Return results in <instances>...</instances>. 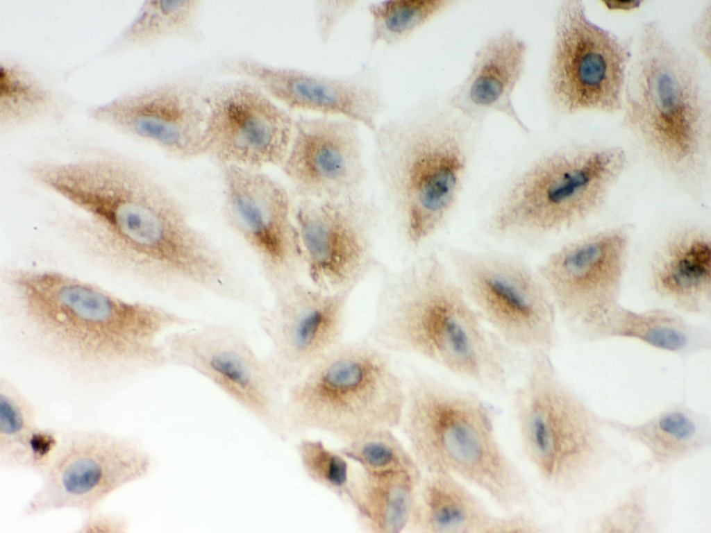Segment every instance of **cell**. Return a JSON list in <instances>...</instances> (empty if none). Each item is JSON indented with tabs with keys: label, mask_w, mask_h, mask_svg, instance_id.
I'll return each instance as SVG.
<instances>
[{
	"label": "cell",
	"mask_w": 711,
	"mask_h": 533,
	"mask_svg": "<svg viewBox=\"0 0 711 533\" xmlns=\"http://www.w3.org/2000/svg\"><path fill=\"white\" fill-rule=\"evenodd\" d=\"M358 1L317 0L314 2V24L321 43L330 40L340 24L357 6Z\"/></svg>",
	"instance_id": "cell-35"
},
{
	"label": "cell",
	"mask_w": 711,
	"mask_h": 533,
	"mask_svg": "<svg viewBox=\"0 0 711 533\" xmlns=\"http://www.w3.org/2000/svg\"><path fill=\"white\" fill-rule=\"evenodd\" d=\"M405 400L388 352L371 341L342 342L288 386L285 408L291 435L319 431L344 442L401 425Z\"/></svg>",
	"instance_id": "cell-9"
},
{
	"label": "cell",
	"mask_w": 711,
	"mask_h": 533,
	"mask_svg": "<svg viewBox=\"0 0 711 533\" xmlns=\"http://www.w3.org/2000/svg\"><path fill=\"white\" fill-rule=\"evenodd\" d=\"M659 528L649 487L640 484L630 489L610 510L594 523L596 532H656Z\"/></svg>",
	"instance_id": "cell-34"
},
{
	"label": "cell",
	"mask_w": 711,
	"mask_h": 533,
	"mask_svg": "<svg viewBox=\"0 0 711 533\" xmlns=\"http://www.w3.org/2000/svg\"><path fill=\"white\" fill-rule=\"evenodd\" d=\"M206 88L188 78L160 81L93 105L87 114L174 159L192 160L198 158L205 126Z\"/></svg>",
	"instance_id": "cell-18"
},
{
	"label": "cell",
	"mask_w": 711,
	"mask_h": 533,
	"mask_svg": "<svg viewBox=\"0 0 711 533\" xmlns=\"http://www.w3.org/2000/svg\"><path fill=\"white\" fill-rule=\"evenodd\" d=\"M633 228L621 223L567 241L535 266L571 334L596 342L609 316L621 304Z\"/></svg>",
	"instance_id": "cell-12"
},
{
	"label": "cell",
	"mask_w": 711,
	"mask_h": 533,
	"mask_svg": "<svg viewBox=\"0 0 711 533\" xmlns=\"http://www.w3.org/2000/svg\"><path fill=\"white\" fill-rule=\"evenodd\" d=\"M644 2V1L640 0L601 1L605 8L608 10L616 12H632L637 10L642 6Z\"/></svg>",
	"instance_id": "cell-38"
},
{
	"label": "cell",
	"mask_w": 711,
	"mask_h": 533,
	"mask_svg": "<svg viewBox=\"0 0 711 533\" xmlns=\"http://www.w3.org/2000/svg\"><path fill=\"white\" fill-rule=\"evenodd\" d=\"M544 81L548 109L556 117L621 112L633 40L594 22L583 0H562L552 20Z\"/></svg>",
	"instance_id": "cell-10"
},
{
	"label": "cell",
	"mask_w": 711,
	"mask_h": 533,
	"mask_svg": "<svg viewBox=\"0 0 711 533\" xmlns=\"http://www.w3.org/2000/svg\"><path fill=\"white\" fill-rule=\"evenodd\" d=\"M338 450L369 474L423 471L410 449L401 443L390 428L367 430L344 441Z\"/></svg>",
	"instance_id": "cell-32"
},
{
	"label": "cell",
	"mask_w": 711,
	"mask_h": 533,
	"mask_svg": "<svg viewBox=\"0 0 711 533\" xmlns=\"http://www.w3.org/2000/svg\"><path fill=\"white\" fill-rule=\"evenodd\" d=\"M689 42L692 51L710 69L711 66V0L702 6L691 23Z\"/></svg>",
	"instance_id": "cell-36"
},
{
	"label": "cell",
	"mask_w": 711,
	"mask_h": 533,
	"mask_svg": "<svg viewBox=\"0 0 711 533\" xmlns=\"http://www.w3.org/2000/svg\"><path fill=\"white\" fill-rule=\"evenodd\" d=\"M544 530L523 512L496 514L459 479L427 473L419 485L408 532L540 533Z\"/></svg>",
	"instance_id": "cell-24"
},
{
	"label": "cell",
	"mask_w": 711,
	"mask_h": 533,
	"mask_svg": "<svg viewBox=\"0 0 711 533\" xmlns=\"http://www.w3.org/2000/svg\"><path fill=\"white\" fill-rule=\"evenodd\" d=\"M163 342L170 365L206 378L278 439L290 437L287 387L239 328L221 322L194 324L169 332Z\"/></svg>",
	"instance_id": "cell-13"
},
{
	"label": "cell",
	"mask_w": 711,
	"mask_h": 533,
	"mask_svg": "<svg viewBox=\"0 0 711 533\" xmlns=\"http://www.w3.org/2000/svg\"><path fill=\"white\" fill-rule=\"evenodd\" d=\"M512 406L522 454L548 489L577 492L619 456L601 416L561 378L550 353H529Z\"/></svg>",
	"instance_id": "cell-8"
},
{
	"label": "cell",
	"mask_w": 711,
	"mask_h": 533,
	"mask_svg": "<svg viewBox=\"0 0 711 533\" xmlns=\"http://www.w3.org/2000/svg\"><path fill=\"white\" fill-rule=\"evenodd\" d=\"M480 126L426 95L378 124L373 164L401 242L419 254L455 214L474 164Z\"/></svg>",
	"instance_id": "cell-3"
},
{
	"label": "cell",
	"mask_w": 711,
	"mask_h": 533,
	"mask_svg": "<svg viewBox=\"0 0 711 533\" xmlns=\"http://www.w3.org/2000/svg\"><path fill=\"white\" fill-rule=\"evenodd\" d=\"M353 291H326L298 280L272 294L258 316L265 355L288 386L341 343Z\"/></svg>",
	"instance_id": "cell-19"
},
{
	"label": "cell",
	"mask_w": 711,
	"mask_h": 533,
	"mask_svg": "<svg viewBox=\"0 0 711 533\" xmlns=\"http://www.w3.org/2000/svg\"><path fill=\"white\" fill-rule=\"evenodd\" d=\"M152 467L151 454L132 439L101 430L72 431L60 437L42 484L24 514L96 511L117 490L146 477Z\"/></svg>",
	"instance_id": "cell-14"
},
{
	"label": "cell",
	"mask_w": 711,
	"mask_h": 533,
	"mask_svg": "<svg viewBox=\"0 0 711 533\" xmlns=\"http://www.w3.org/2000/svg\"><path fill=\"white\" fill-rule=\"evenodd\" d=\"M33 403L8 378H0V465L44 474L60 437L40 427Z\"/></svg>",
	"instance_id": "cell-28"
},
{
	"label": "cell",
	"mask_w": 711,
	"mask_h": 533,
	"mask_svg": "<svg viewBox=\"0 0 711 533\" xmlns=\"http://www.w3.org/2000/svg\"><path fill=\"white\" fill-rule=\"evenodd\" d=\"M28 174L71 207L60 232L100 266L168 296L190 289L208 271L215 241L143 162L99 149L33 162Z\"/></svg>",
	"instance_id": "cell-1"
},
{
	"label": "cell",
	"mask_w": 711,
	"mask_h": 533,
	"mask_svg": "<svg viewBox=\"0 0 711 533\" xmlns=\"http://www.w3.org/2000/svg\"><path fill=\"white\" fill-rule=\"evenodd\" d=\"M422 472L372 475L353 472L346 497L361 530L408 532L415 512Z\"/></svg>",
	"instance_id": "cell-27"
},
{
	"label": "cell",
	"mask_w": 711,
	"mask_h": 533,
	"mask_svg": "<svg viewBox=\"0 0 711 533\" xmlns=\"http://www.w3.org/2000/svg\"><path fill=\"white\" fill-rule=\"evenodd\" d=\"M359 124L331 116L294 118L281 165L299 199H336L362 194L367 170Z\"/></svg>",
	"instance_id": "cell-21"
},
{
	"label": "cell",
	"mask_w": 711,
	"mask_h": 533,
	"mask_svg": "<svg viewBox=\"0 0 711 533\" xmlns=\"http://www.w3.org/2000/svg\"><path fill=\"white\" fill-rule=\"evenodd\" d=\"M493 182L477 229L492 242L539 249L598 214L628 166L622 146L535 143Z\"/></svg>",
	"instance_id": "cell-5"
},
{
	"label": "cell",
	"mask_w": 711,
	"mask_h": 533,
	"mask_svg": "<svg viewBox=\"0 0 711 533\" xmlns=\"http://www.w3.org/2000/svg\"><path fill=\"white\" fill-rule=\"evenodd\" d=\"M626 339L681 358L711 349V329L671 310L650 307L634 310L620 304L609 316L597 341Z\"/></svg>",
	"instance_id": "cell-26"
},
{
	"label": "cell",
	"mask_w": 711,
	"mask_h": 533,
	"mask_svg": "<svg viewBox=\"0 0 711 533\" xmlns=\"http://www.w3.org/2000/svg\"><path fill=\"white\" fill-rule=\"evenodd\" d=\"M294 125V118L251 82L239 78L212 84L206 88L198 158H210L219 167H281Z\"/></svg>",
	"instance_id": "cell-17"
},
{
	"label": "cell",
	"mask_w": 711,
	"mask_h": 533,
	"mask_svg": "<svg viewBox=\"0 0 711 533\" xmlns=\"http://www.w3.org/2000/svg\"><path fill=\"white\" fill-rule=\"evenodd\" d=\"M202 1L147 0L108 48L114 53L200 35Z\"/></svg>",
	"instance_id": "cell-30"
},
{
	"label": "cell",
	"mask_w": 711,
	"mask_h": 533,
	"mask_svg": "<svg viewBox=\"0 0 711 533\" xmlns=\"http://www.w3.org/2000/svg\"><path fill=\"white\" fill-rule=\"evenodd\" d=\"M219 167L224 220L254 257L271 294L300 280L301 252L288 190L262 169Z\"/></svg>",
	"instance_id": "cell-16"
},
{
	"label": "cell",
	"mask_w": 711,
	"mask_h": 533,
	"mask_svg": "<svg viewBox=\"0 0 711 533\" xmlns=\"http://www.w3.org/2000/svg\"><path fill=\"white\" fill-rule=\"evenodd\" d=\"M605 428L643 446L649 457L642 469L667 470L711 446V422L705 413L671 403L643 422L630 424L601 416Z\"/></svg>",
	"instance_id": "cell-25"
},
{
	"label": "cell",
	"mask_w": 711,
	"mask_h": 533,
	"mask_svg": "<svg viewBox=\"0 0 711 533\" xmlns=\"http://www.w3.org/2000/svg\"><path fill=\"white\" fill-rule=\"evenodd\" d=\"M384 272L369 331L373 343L483 387L506 385L513 349L476 311L440 251H422L400 269Z\"/></svg>",
	"instance_id": "cell-4"
},
{
	"label": "cell",
	"mask_w": 711,
	"mask_h": 533,
	"mask_svg": "<svg viewBox=\"0 0 711 533\" xmlns=\"http://www.w3.org/2000/svg\"><path fill=\"white\" fill-rule=\"evenodd\" d=\"M440 252L468 299L513 350L551 353L558 314L535 266L519 253L446 246Z\"/></svg>",
	"instance_id": "cell-11"
},
{
	"label": "cell",
	"mask_w": 711,
	"mask_h": 533,
	"mask_svg": "<svg viewBox=\"0 0 711 533\" xmlns=\"http://www.w3.org/2000/svg\"><path fill=\"white\" fill-rule=\"evenodd\" d=\"M296 452L306 477L317 485L346 500L353 472L349 459L338 450H332L321 440L301 439Z\"/></svg>",
	"instance_id": "cell-33"
},
{
	"label": "cell",
	"mask_w": 711,
	"mask_h": 533,
	"mask_svg": "<svg viewBox=\"0 0 711 533\" xmlns=\"http://www.w3.org/2000/svg\"><path fill=\"white\" fill-rule=\"evenodd\" d=\"M496 419L495 408L472 391L419 371L406 383L401 425L421 469L470 484L510 511L530 491L501 444Z\"/></svg>",
	"instance_id": "cell-7"
},
{
	"label": "cell",
	"mask_w": 711,
	"mask_h": 533,
	"mask_svg": "<svg viewBox=\"0 0 711 533\" xmlns=\"http://www.w3.org/2000/svg\"><path fill=\"white\" fill-rule=\"evenodd\" d=\"M60 93L24 62L0 60V129L9 133L63 117Z\"/></svg>",
	"instance_id": "cell-29"
},
{
	"label": "cell",
	"mask_w": 711,
	"mask_h": 533,
	"mask_svg": "<svg viewBox=\"0 0 711 533\" xmlns=\"http://www.w3.org/2000/svg\"><path fill=\"white\" fill-rule=\"evenodd\" d=\"M130 527L128 519L121 514L98 512L86 514L76 533H126Z\"/></svg>",
	"instance_id": "cell-37"
},
{
	"label": "cell",
	"mask_w": 711,
	"mask_h": 533,
	"mask_svg": "<svg viewBox=\"0 0 711 533\" xmlns=\"http://www.w3.org/2000/svg\"><path fill=\"white\" fill-rule=\"evenodd\" d=\"M4 285L11 314L33 343L96 380L170 365L162 336L195 324L174 310L124 298L57 270L12 267Z\"/></svg>",
	"instance_id": "cell-2"
},
{
	"label": "cell",
	"mask_w": 711,
	"mask_h": 533,
	"mask_svg": "<svg viewBox=\"0 0 711 533\" xmlns=\"http://www.w3.org/2000/svg\"><path fill=\"white\" fill-rule=\"evenodd\" d=\"M528 50L526 41L511 28L490 34L474 52L467 74L445 94L449 105L480 126L491 113H500L528 135L530 130L513 102Z\"/></svg>",
	"instance_id": "cell-23"
},
{
	"label": "cell",
	"mask_w": 711,
	"mask_h": 533,
	"mask_svg": "<svg viewBox=\"0 0 711 533\" xmlns=\"http://www.w3.org/2000/svg\"><path fill=\"white\" fill-rule=\"evenodd\" d=\"M455 0H385L369 4L371 45L396 46L456 3Z\"/></svg>",
	"instance_id": "cell-31"
},
{
	"label": "cell",
	"mask_w": 711,
	"mask_h": 533,
	"mask_svg": "<svg viewBox=\"0 0 711 533\" xmlns=\"http://www.w3.org/2000/svg\"><path fill=\"white\" fill-rule=\"evenodd\" d=\"M644 297L688 318L711 314V232L699 224L671 230L652 249L644 271Z\"/></svg>",
	"instance_id": "cell-22"
},
{
	"label": "cell",
	"mask_w": 711,
	"mask_h": 533,
	"mask_svg": "<svg viewBox=\"0 0 711 533\" xmlns=\"http://www.w3.org/2000/svg\"><path fill=\"white\" fill-rule=\"evenodd\" d=\"M293 216L303 269L326 291H353L383 264L375 249L380 213L362 194L299 199Z\"/></svg>",
	"instance_id": "cell-15"
},
{
	"label": "cell",
	"mask_w": 711,
	"mask_h": 533,
	"mask_svg": "<svg viewBox=\"0 0 711 533\" xmlns=\"http://www.w3.org/2000/svg\"><path fill=\"white\" fill-rule=\"evenodd\" d=\"M703 67L660 20L644 22L621 112L620 126L642 156L691 189L704 183L711 164V90Z\"/></svg>",
	"instance_id": "cell-6"
},
{
	"label": "cell",
	"mask_w": 711,
	"mask_h": 533,
	"mask_svg": "<svg viewBox=\"0 0 711 533\" xmlns=\"http://www.w3.org/2000/svg\"><path fill=\"white\" fill-rule=\"evenodd\" d=\"M221 69L251 82L290 110L340 116L372 133L386 107L381 85L367 65L351 74L333 75L237 57L224 62Z\"/></svg>",
	"instance_id": "cell-20"
}]
</instances>
